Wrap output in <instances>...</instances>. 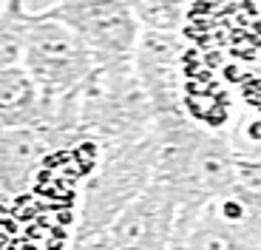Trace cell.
I'll use <instances>...</instances> for the list:
<instances>
[{
    "instance_id": "1",
    "label": "cell",
    "mask_w": 261,
    "mask_h": 250,
    "mask_svg": "<svg viewBox=\"0 0 261 250\" xmlns=\"http://www.w3.org/2000/svg\"><path fill=\"white\" fill-rule=\"evenodd\" d=\"M156 179L176 196L182 213H196L222 196L236 177V151L227 137L196 125L190 114L156 119Z\"/></svg>"
},
{
    "instance_id": "2",
    "label": "cell",
    "mask_w": 261,
    "mask_h": 250,
    "mask_svg": "<svg viewBox=\"0 0 261 250\" xmlns=\"http://www.w3.org/2000/svg\"><path fill=\"white\" fill-rule=\"evenodd\" d=\"M156 111L134 68V57L102 63L80 91V145L97 151L150 137Z\"/></svg>"
},
{
    "instance_id": "3",
    "label": "cell",
    "mask_w": 261,
    "mask_h": 250,
    "mask_svg": "<svg viewBox=\"0 0 261 250\" xmlns=\"http://www.w3.org/2000/svg\"><path fill=\"white\" fill-rule=\"evenodd\" d=\"M156 179V137L128 145L102 148L94 171L88 173L80 199V216L74 236L102 233L139 193H145Z\"/></svg>"
},
{
    "instance_id": "4",
    "label": "cell",
    "mask_w": 261,
    "mask_h": 250,
    "mask_svg": "<svg viewBox=\"0 0 261 250\" xmlns=\"http://www.w3.org/2000/svg\"><path fill=\"white\" fill-rule=\"evenodd\" d=\"M20 66L32 74L43 97L63 99L77 94L102 63L68 26L37 12L29 14Z\"/></svg>"
},
{
    "instance_id": "5",
    "label": "cell",
    "mask_w": 261,
    "mask_h": 250,
    "mask_svg": "<svg viewBox=\"0 0 261 250\" xmlns=\"http://www.w3.org/2000/svg\"><path fill=\"white\" fill-rule=\"evenodd\" d=\"M46 14L71 29L99 63L130 60L142 37L128 0H57Z\"/></svg>"
},
{
    "instance_id": "6",
    "label": "cell",
    "mask_w": 261,
    "mask_h": 250,
    "mask_svg": "<svg viewBox=\"0 0 261 250\" xmlns=\"http://www.w3.org/2000/svg\"><path fill=\"white\" fill-rule=\"evenodd\" d=\"M182 37L176 32H142L134 52V68L148 94L156 119L182 117Z\"/></svg>"
},
{
    "instance_id": "7",
    "label": "cell",
    "mask_w": 261,
    "mask_h": 250,
    "mask_svg": "<svg viewBox=\"0 0 261 250\" xmlns=\"http://www.w3.org/2000/svg\"><path fill=\"white\" fill-rule=\"evenodd\" d=\"M179 213L182 208L176 196L162 182H153L114 219L108 236L117 250H170L176 239Z\"/></svg>"
},
{
    "instance_id": "8",
    "label": "cell",
    "mask_w": 261,
    "mask_h": 250,
    "mask_svg": "<svg viewBox=\"0 0 261 250\" xmlns=\"http://www.w3.org/2000/svg\"><path fill=\"white\" fill-rule=\"evenodd\" d=\"M48 154L51 145L40 131L0 125V205L14 202L32 188Z\"/></svg>"
},
{
    "instance_id": "9",
    "label": "cell",
    "mask_w": 261,
    "mask_h": 250,
    "mask_svg": "<svg viewBox=\"0 0 261 250\" xmlns=\"http://www.w3.org/2000/svg\"><path fill=\"white\" fill-rule=\"evenodd\" d=\"M179 250H261V233L204 205L196 213H179L173 239Z\"/></svg>"
},
{
    "instance_id": "10",
    "label": "cell",
    "mask_w": 261,
    "mask_h": 250,
    "mask_svg": "<svg viewBox=\"0 0 261 250\" xmlns=\"http://www.w3.org/2000/svg\"><path fill=\"white\" fill-rule=\"evenodd\" d=\"M46 111V97L23 66L0 71V125L3 128H32L40 131Z\"/></svg>"
},
{
    "instance_id": "11",
    "label": "cell",
    "mask_w": 261,
    "mask_h": 250,
    "mask_svg": "<svg viewBox=\"0 0 261 250\" xmlns=\"http://www.w3.org/2000/svg\"><path fill=\"white\" fill-rule=\"evenodd\" d=\"M29 12L20 0H3L0 6V71L20 66L23 57V34H26Z\"/></svg>"
},
{
    "instance_id": "12",
    "label": "cell",
    "mask_w": 261,
    "mask_h": 250,
    "mask_svg": "<svg viewBox=\"0 0 261 250\" xmlns=\"http://www.w3.org/2000/svg\"><path fill=\"white\" fill-rule=\"evenodd\" d=\"M130 12L142 32H182L185 3L182 0H128Z\"/></svg>"
},
{
    "instance_id": "13",
    "label": "cell",
    "mask_w": 261,
    "mask_h": 250,
    "mask_svg": "<svg viewBox=\"0 0 261 250\" xmlns=\"http://www.w3.org/2000/svg\"><path fill=\"white\" fill-rule=\"evenodd\" d=\"M170 250H179V247H176V244H173V247H170Z\"/></svg>"
}]
</instances>
